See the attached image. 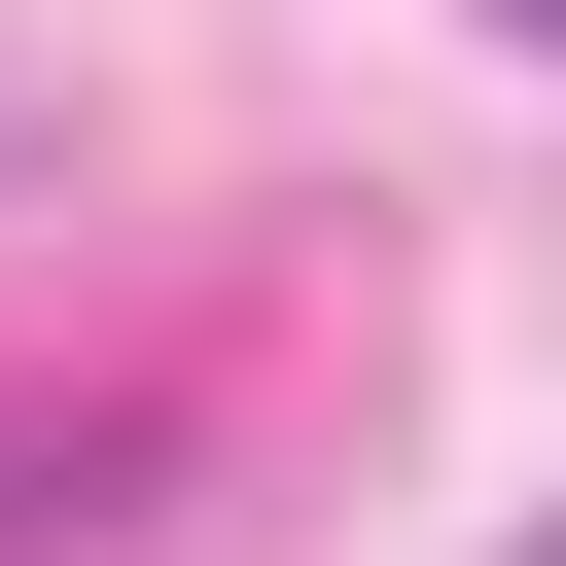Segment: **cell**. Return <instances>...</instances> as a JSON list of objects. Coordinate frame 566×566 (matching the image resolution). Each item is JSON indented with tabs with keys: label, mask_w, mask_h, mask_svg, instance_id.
<instances>
[{
	"label": "cell",
	"mask_w": 566,
	"mask_h": 566,
	"mask_svg": "<svg viewBox=\"0 0 566 566\" xmlns=\"http://www.w3.org/2000/svg\"><path fill=\"white\" fill-rule=\"evenodd\" d=\"M495 35H566V0H495Z\"/></svg>",
	"instance_id": "cell-1"
},
{
	"label": "cell",
	"mask_w": 566,
	"mask_h": 566,
	"mask_svg": "<svg viewBox=\"0 0 566 566\" xmlns=\"http://www.w3.org/2000/svg\"><path fill=\"white\" fill-rule=\"evenodd\" d=\"M531 566H566V531H531Z\"/></svg>",
	"instance_id": "cell-2"
}]
</instances>
